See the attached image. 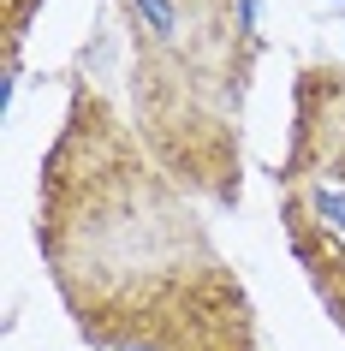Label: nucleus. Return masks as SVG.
Returning <instances> with one entry per match:
<instances>
[{
  "label": "nucleus",
  "mask_w": 345,
  "mask_h": 351,
  "mask_svg": "<svg viewBox=\"0 0 345 351\" xmlns=\"http://www.w3.org/2000/svg\"><path fill=\"white\" fill-rule=\"evenodd\" d=\"M36 250L95 351H262L256 304L197 197L90 77H72L42 149Z\"/></svg>",
  "instance_id": "f257e3e1"
},
{
  "label": "nucleus",
  "mask_w": 345,
  "mask_h": 351,
  "mask_svg": "<svg viewBox=\"0 0 345 351\" xmlns=\"http://www.w3.org/2000/svg\"><path fill=\"white\" fill-rule=\"evenodd\" d=\"M131 36V125L191 197H244V95L262 30L256 0H113Z\"/></svg>",
  "instance_id": "f03ea898"
},
{
  "label": "nucleus",
  "mask_w": 345,
  "mask_h": 351,
  "mask_svg": "<svg viewBox=\"0 0 345 351\" xmlns=\"http://www.w3.org/2000/svg\"><path fill=\"white\" fill-rule=\"evenodd\" d=\"M274 208L292 262L345 333V60H309L292 77V125L286 155L274 167Z\"/></svg>",
  "instance_id": "7ed1b4c3"
},
{
  "label": "nucleus",
  "mask_w": 345,
  "mask_h": 351,
  "mask_svg": "<svg viewBox=\"0 0 345 351\" xmlns=\"http://www.w3.org/2000/svg\"><path fill=\"white\" fill-rule=\"evenodd\" d=\"M48 0H0V24H6V72L19 66V48H24V30Z\"/></svg>",
  "instance_id": "20e7f679"
}]
</instances>
